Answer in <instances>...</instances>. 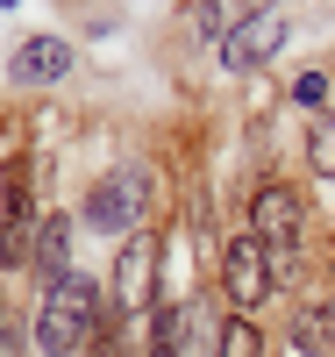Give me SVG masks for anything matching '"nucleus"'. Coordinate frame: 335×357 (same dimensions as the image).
<instances>
[{
    "instance_id": "f03ea898",
    "label": "nucleus",
    "mask_w": 335,
    "mask_h": 357,
    "mask_svg": "<svg viewBox=\"0 0 335 357\" xmlns=\"http://www.w3.org/2000/svg\"><path fill=\"white\" fill-rule=\"evenodd\" d=\"M150 207H157V172L129 158V165H114L107 178H93V186H86L79 222L93 229V236H136Z\"/></svg>"
},
{
    "instance_id": "9d476101",
    "label": "nucleus",
    "mask_w": 335,
    "mask_h": 357,
    "mask_svg": "<svg viewBox=\"0 0 335 357\" xmlns=\"http://www.w3.org/2000/svg\"><path fill=\"white\" fill-rule=\"evenodd\" d=\"M293 343L307 350V357L335 350V307H299V314H293Z\"/></svg>"
},
{
    "instance_id": "9b49d317",
    "label": "nucleus",
    "mask_w": 335,
    "mask_h": 357,
    "mask_svg": "<svg viewBox=\"0 0 335 357\" xmlns=\"http://www.w3.org/2000/svg\"><path fill=\"white\" fill-rule=\"evenodd\" d=\"M0 215L36 222V200H29V158H8V172H0Z\"/></svg>"
},
{
    "instance_id": "423d86ee",
    "label": "nucleus",
    "mask_w": 335,
    "mask_h": 357,
    "mask_svg": "<svg viewBox=\"0 0 335 357\" xmlns=\"http://www.w3.org/2000/svg\"><path fill=\"white\" fill-rule=\"evenodd\" d=\"M65 72H72V43L65 36H22L15 57H8V79L22 93H43V86H57Z\"/></svg>"
},
{
    "instance_id": "4468645a",
    "label": "nucleus",
    "mask_w": 335,
    "mask_h": 357,
    "mask_svg": "<svg viewBox=\"0 0 335 357\" xmlns=\"http://www.w3.org/2000/svg\"><path fill=\"white\" fill-rule=\"evenodd\" d=\"M328 93H335V86H328V72H299L286 100H293V107H314V114H328Z\"/></svg>"
},
{
    "instance_id": "39448f33",
    "label": "nucleus",
    "mask_w": 335,
    "mask_h": 357,
    "mask_svg": "<svg viewBox=\"0 0 335 357\" xmlns=\"http://www.w3.org/2000/svg\"><path fill=\"white\" fill-rule=\"evenodd\" d=\"M299 229H307V200H299L293 186H279V178H271V186L250 193V236H257L264 250H293Z\"/></svg>"
},
{
    "instance_id": "f8f14e48",
    "label": "nucleus",
    "mask_w": 335,
    "mask_h": 357,
    "mask_svg": "<svg viewBox=\"0 0 335 357\" xmlns=\"http://www.w3.org/2000/svg\"><path fill=\"white\" fill-rule=\"evenodd\" d=\"M215 357H264V336H257V321L228 314V321H221V350H215Z\"/></svg>"
},
{
    "instance_id": "f257e3e1",
    "label": "nucleus",
    "mask_w": 335,
    "mask_h": 357,
    "mask_svg": "<svg viewBox=\"0 0 335 357\" xmlns=\"http://www.w3.org/2000/svg\"><path fill=\"white\" fill-rule=\"evenodd\" d=\"M93 329H100V286L86 279V272H65L57 286H43L29 343H36L43 357H72L86 336H93Z\"/></svg>"
},
{
    "instance_id": "dca6fc26",
    "label": "nucleus",
    "mask_w": 335,
    "mask_h": 357,
    "mask_svg": "<svg viewBox=\"0 0 335 357\" xmlns=\"http://www.w3.org/2000/svg\"><path fill=\"white\" fill-rule=\"evenodd\" d=\"M0 8H22V0H0Z\"/></svg>"
},
{
    "instance_id": "0eeeda50",
    "label": "nucleus",
    "mask_w": 335,
    "mask_h": 357,
    "mask_svg": "<svg viewBox=\"0 0 335 357\" xmlns=\"http://www.w3.org/2000/svg\"><path fill=\"white\" fill-rule=\"evenodd\" d=\"M286 36H293V29H286L279 15H257L250 29H235V36H228V43H221L215 57H221V72H228V79H242V72H257V65H271V57L286 50Z\"/></svg>"
},
{
    "instance_id": "7ed1b4c3",
    "label": "nucleus",
    "mask_w": 335,
    "mask_h": 357,
    "mask_svg": "<svg viewBox=\"0 0 335 357\" xmlns=\"http://www.w3.org/2000/svg\"><path fill=\"white\" fill-rule=\"evenodd\" d=\"M271 250L257 243V236H235V243H221V293L235 314H250L257 301H271Z\"/></svg>"
},
{
    "instance_id": "1a4fd4ad",
    "label": "nucleus",
    "mask_w": 335,
    "mask_h": 357,
    "mask_svg": "<svg viewBox=\"0 0 335 357\" xmlns=\"http://www.w3.org/2000/svg\"><path fill=\"white\" fill-rule=\"evenodd\" d=\"M36 272H43V286H57L72 272V222L65 215H43L36 222Z\"/></svg>"
},
{
    "instance_id": "2eb2a0df",
    "label": "nucleus",
    "mask_w": 335,
    "mask_h": 357,
    "mask_svg": "<svg viewBox=\"0 0 335 357\" xmlns=\"http://www.w3.org/2000/svg\"><path fill=\"white\" fill-rule=\"evenodd\" d=\"M0 357H22V329H15L8 314H0Z\"/></svg>"
},
{
    "instance_id": "6e6552de",
    "label": "nucleus",
    "mask_w": 335,
    "mask_h": 357,
    "mask_svg": "<svg viewBox=\"0 0 335 357\" xmlns=\"http://www.w3.org/2000/svg\"><path fill=\"white\" fill-rule=\"evenodd\" d=\"M257 15H271V0H193V8H186V29H193L200 43L221 50L235 29H250Z\"/></svg>"
},
{
    "instance_id": "ddd939ff",
    "label": "nucleus",
    "mask_w": 335,
    "mask_h": 357,
    "mask_svg": "<svg viewBox=\"0 0 335 357\" xmlns=\"http://www.w3.org/2000/svg\"><path fill=\"white\" fill-rule=\"evenodd\" d=\"M307 165L321 178H335V114H314V129H307Z\"/></svg>"
},
{
    "instance_id": "20e7f679",
    "label": "nucleus",
    "mask_w": 335,
    "mask_h": 357,
    "mask_svg": "<svg viewBox=\"0 0 335 357\" xmlns=\"http://www.w3.org/2000/svg\"><path fill=\"white\" fill-rule=\"evenodd\" d=\"M114 307H121V314H150V307H157V229H136L129 243H121Z\"/></svg>"
}]
</instances>
